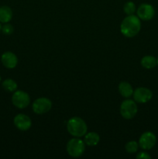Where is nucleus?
Instances as JSON below:
<instances>
[{"label": "nucleus", "instance_id": "1", "mask_svg": "<svg viewBox=\"0 0 158 159\" xmlns=\"http://www.w3.org/2000/svg\"><path fill=\"white\" fill-rule=\"evenodd\" d=\"M141 29L140 19L137 16L129 15L122 20L120 24V32L124 37L132 38L137 35Z\"/></svg>", "mask_w": 158, "mask_h": 159}, {"label": "nucleus", "instance_id": "2", "mask_svg": "<svg viewBox=\"0 0 158 159\" xmlns=\"http://www.w3.org/2000/svg\"><path fill=\"white\" fill-rule=\"evenodd\" d=\"M67 130L71 136L81 138L86 134L88 126L83 119L78 116H74L67 122Z\"/></svg>", "mask_w": 158, "mask_h": 159}, {"label": "nucleus", "instance_id": "3", "mask_svg": "<svg viewBox=\"0 0 158 159\" xmlns=\"http://www.w3.org/2000/svg\"><path fill=\"white\" fill-rule=\"evenodd\" d=\"M67 152L72 158H79L84 154L85 150V141L79 138H74L69 140L67 144Z\"/></svg>", "mask_w": 158, "mask_h": 159}, {"label": "nucleus", "instance_id": "4", "mask_svg": "<svg viewBox=\"0 0 158 159\" xmlns=\"http://www.w3.org/2000/svg\"><path fill=\"white\" fill-rule=\"evenodd\" d=\"M120 114L124 119L131 120L136 116L138 111V107L136 102L133 99H126L122 101L120 105Z\"/></svg>", "mask_w": 158, "mask_h": 159}, {"label": "nucleus", "instance_id": "5", "mask_svg": "<svg viewBox=\"0 0 158 159\" xmlns=\"http://www.w3.org/2000/svg\"><path fill=\"white\" fill-rule=\"evenodd\" d=\"M12 102L16 108L25 109L30 103L29 95L23 90H16L12 96Z\"/></svg>", "mask_w": 158, "mask_h": 159}, {"label": "nucleus", "instance_id": "6", "mask_svg": "<svg viewBox=\"0 0 158 159\" xmlns=\"http://www.w3.org/2000/svg\"><path fill=\"white\" fill-rule=\"evenodd\" d=\"M52 108V102L48 98L40 97L36 99L32 105L33 111L36 114H44L48 113Z\"/></svg>", "mask_w": 158, "mask_h": 159}, {"label": "nucleus", "instance_id": "7", "mask_svg": "<svg viewBox=\"0 0 158 159\" xmlns=\"http://www.w3.org/2000/svg\"><path fill=\"white\" fill-rule=\"evenodd\" d=\"M133 100L138 103H147L153 97L151 90L146 87H139L133 91Z\"/></svg>", "mask_w": 158, "mask_h": 159}, {"label": "nucleus", "instance_id": "8", "mask_svg": "<svg viewBox=\"0 0 158 159\" xmlns=\"http://www.w3.org/2000/svg\"><path fill=\"white\" fill-rule=\"evenodd\" d=\"M139 146L143 150H150L156 143V137L153 132L147 131L142 134L139 139Z\"/></svg>", "mask_w": 158, "mask_h": 159}, {"label": "nucleus", "instance_id": "9", "mask_svg": "<svg viewBox=\"0 0 158 159\" xmlns=\"http://www.w3.org/2000/svg\"><path fill=\"white\" fill-rule=\"evenodd\" d=\"M136 14L140 20L148 21L154 17L155 9L152 5L148 3H143L136 9Z\"/></svg>", "mask_w": 158, "mask_h": 159}, {"label": "nucleus", "instance_id": "10", "mask_svg": "<svg viewBox=\"0 0 158 159\" xmlns=\"http://www.w3.org/2000/svg\"><path fill=\"white\" fill-rule=\"evenodd\" d=\"M13 123L15 127L21 131H26L29 130L32 126V120L27 115L23 114V113L17 114L14 117Z\"/></svg>", "mask_w": 158, "mask_h": 159}, {"label": "nucleus", "instance_id": "11", "mask_svg": "<svg viewBox=\"0 0 158 159\" xmlns=\"http://www.w3.org/2000/svg\"><path fill=\"white\" fill-rule=\"evenodd\" d=\"M1 61L5 68L12 69L15 68L18 64V57L14 53L11 51H6L2 55Z\"/></svg>", "mask_w": 158, "mask_h": 159}, {"label": "nucleus", "instance_id": "12", "mask_svg": "<svg viewBox=\"0 0 158 159\" xmlns=\"http://www.w3.org/2000/svg\"><path fill=\"white\" fill-rule=\"evenodd\" d=\"M118 89H119V92L121 96L125 99H129V97H131L133 94V91H134L131 84L127 82H121Z\"/></svg>", "mask_w": 158, "mask_h": 159}, {"label": "nucleus", "instance_id": "13", "mask_svg": "<svg viewBox=\"0 0 158 159\" xmlns=\"http://www.w3.org/2000/svg\"><path fill=\"white\" fill-rule=\"evenodd\" d=\"M12 11L7 6H0V23H7L12 20Z\"/></svg>", "mask_w": 158, "mask_h": 159}, {"label": "nucleus", "instance_id": "14", "mask_svg": "<svg viewBox=\"0 0 158 159\" xmlns=\"http://www.w3.org/2000/svg\"><path fill=\"white\" fill-rule=\"evenodd\" d=\"M85 144L89 147H94L96 146L100 141V137L99 134L96 132H89L86 133L85 135V139H84Z\"/></svg>", "mask_w": 158, "mask_h": 159}, {"label": "nucleus", "instance_id": "15", "mask_svg": "<svg viewBox=\"0 0 158 159\" xmlns=\"http://www.w3.org/2000/svg\"><path fill=\"white\" fill-rule=\"evenodd\" d=\"M140 64L146 69H152L157 65V58L152 55H146L141 59Z\"/></svg>", "mask_w": 158, "mask_h": 159}, {"label": "nucleus", "instance_id": "16", "mask_svg": "<svg viewBox=\"0 0 158 159\" xmlns=\"http://www.w3.org/2000/svg\"><path fill=\"white\" fill-rule=\"evenodd\" d=\"M2 88L9 93H14L17 90V83L12 79H6L2 82Z\"/></svg>", "mask_w": 158, "mask_h": 159}, {"label": "nucleus", "instance_id": "17", "mask_svg": "<svg viewBox=\"0 0 158 159\" xmlns=\"http://www.w3.org/2000/svg\"><path fill=\"white\" fill-rule=\"evenodd\" d=\"M123 11L127 16L133 15V14L136 12V5H135V3L132 1L127 2H125V5H124Z\"/></svg>", "mask_w": 158, "mask_h": 159}, {"label": "nucleus", "instance_id": "18", "mask_svg": "<svg viewBox=\"0 0 158 159\" xmlns=\"http://www.w3.org/2000/svg\"><path fill=\"white\" fill-rule=\"evenodd\" d=\"M139 147V143H137L135 141H131L126 143L125 148L126 152H128L129 154H134L137 152Z\"/></svg>", "mask_w": 158, "mask_h": 159}, {"label": "nucleus", "instance_id": "19", "mask_svg": "<svg viewBox=\"0 0 158 159\" xmlns=\"http://www.w3.org/2000/svg\"><path fill=\"white\" fill-rule=\"evenodd\" d=\"M14 28L12 25L9 24V23H4L2 26V32L5 34V35H11L13 33Z\"/></svg>", "mask_w": 158, "mask_h": 159}, {"label": "nucleus", "instance_id": "20", "mask_svg": "<svg viewBox=\"0 0 158 159\" xmlns=\"http://www.w3.org/2000/svg\"><path fill=\"white\" fill-rule=\"evenodd\" d=\"M136 158L137 159H150L151 158V156L149 155L147 152H139L136 155Z\"/></svg>", "mask_w": 158, "mask_h": 159}, {"label": "nucleus", "instance_id": "21", "mask_svg": "<svg viewBox=\"0 0 158 159\" xmlns=\"http://www.w3.org/2000/svg\"><path fill=\"white\" fill-rule=\"evenodd\" d=\"M2 31V25H1V23H0V32Z\"/></svg>", "mask_w": 158, "mask_h": 159}, {"label": "nucleus", "instance_id": "22", "mask_svg": "<svg viewBox=\"0 0 158 159\" xmlns=\"http://www.w3.org/2000/svg\"><path fill=\"white\" fill-rule=\"evenodd\" d=\"M1 80H2V78H1V76H0V82H1Z\"/></svg>", "mask_w": 158, "mask_h": 159}, {"label": "nucleus", "instance_id": "23", "mask_svg": "<svg viewBox=\"0 0 158 159\" xmlns=\"http://www.w3.org/2000/svg\"><path fill=\"white\" fill-rule=\"evenodd\" d=\"M157 65H158V57H157Z\"/></svg>", "mask_w": 158, "mask_h": 159}]
</instances>
